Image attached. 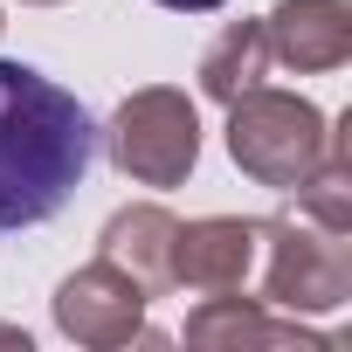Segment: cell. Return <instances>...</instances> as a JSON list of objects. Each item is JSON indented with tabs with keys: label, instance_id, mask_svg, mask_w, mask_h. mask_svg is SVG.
Wrapping results in <instances>:
<instances>
[{
	"label": "cell",
	"instance_id": "7a4b0ae2",
	"mask_svg": "<svg viewBox=\"0 0 352 352\" xmlns=\"http://www.w3.org/2000/svg\"><path fill=\"white\" fill-rule=\"evenodd\" d=\"M159 8H173V14H214L221 0H159Z\"/></svg>",
	"mask_w": 352,
	"mask_h": 352
},
{
	"label": "cell",
	"instance_id": "6da1fadb",
	"mask_svg": "<svg viewBox=\"0 0 352 352\" xmlns=\"http://www.w3.org/2000/svg\"><path fill=\"white\" fill-rule=\"evenodd\" d=\"M97 173V118L35 63H0V242L56 221Z\"/></svg>",
	"mask_w": 352,
	"mask_h": 352
}]
</instances>
